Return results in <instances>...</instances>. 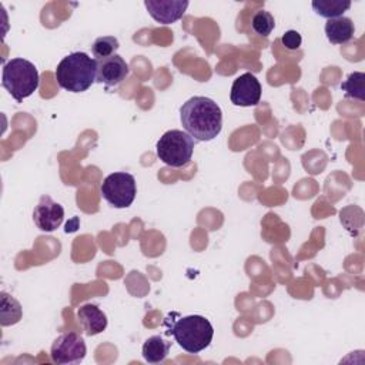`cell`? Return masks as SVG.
<instances>
[{
	"label": "cell",
	"instance_id": "1",
	"mask_svg": "<svg viewBox=\"0 0 365 365\" xmlns=\"http://www.w3.org/2000/svg\"><path fill=\"white\" fill-rule=\"evenodd\" d=\"M181 124L195 141H211L222 128V111L220 106L204 96L188 98L180 108Z\"/></svg>",
	"mask_w": 365,
	"mask_h": 365
},
{
	"label": "cell",
	"instance_id": "2",
	"mask_svg": "<svg viewBox=\"0 0 365 365\" xmlns=\"http://www.w3.org/2000/svg\"><path fill=\"white\" fill-rule=\"evenodd\" d=\"M177 319L173 318V314H170L164 324L167 325V335H173L175 342L187 352L190 354H198L207 346H210L212 336H214V328L211 322L202 317V315H185L180 317L178 312H175Z\"/></svg>",
	"mask_w": 365,
	"mask_h": 365
},
{
	"label": "cell",
	"instance_id": "3",
	"mask_svg": "<svg viewBox=\"0 0 365 365\" xmlns=\"http://www.w3.org/2000/svg\"><path fill=\"white\" fill-rule=\"evenodd\" d=\"M96 58L83 51H74L57 64L54 76L61 88L71 93H83L96 81Z\"/></svg>",
	"mask_w": 365,
	"mask_h": 365
},
{
	"label": "cell",
	"instance_id": "4",
	"mask_svg": "<svg viewBox=\"0 0 365 365\" xmlns=\"http://www.w3.org/2000/svg\"><path fill=\"white\" fill-rule=\"evenodd\" d=\"M38 83L40 76L31 61L16 57L3 64L1 86L17 103L30 97L37 90Z\"/></svg>",
	"mask_w": 365,
	"mask_h": 365
},
{
	"label": "cell",
	"instance_id": "5",
	"mask_svg": "<svg viewBox=\"0 0 365 365\" xmlns=\"http://www.w3.org/2000/svg\"><path fill=\"white\" fill-rule=\"evenodd\" d=\"M195 140L185 131L168 130L155 144L157 157L167 165L180 168L191 161Z\"/></svg>",
	"mask_w": 365,
	"mask_h": 365
},
{
	"label": "cell",
	"instance_id": "6",
	"mask_svg": "<svg viewBox=\"0 0 365 365\" xmlns=\"http://www.w3.org/2000/svg\"><path fill=\"white\" fill-rule=\"evenodd\" d=\"M100 191L103 198L114 208H127L137 194L135 178L124 171L113 173L104 178Z\"/></svg>",
	"mask_w": 365,
	"mask_h": 365
},
{
	"label": "cell",
	"instance_id": "7",
	"mask_svg": "<svg viewBox=\"0 0 365 365\" xmlns=\"http://www.w3.org/2000/svg\"><path fill=\"white\" fill-rule=\"evenodd\" d=\"M87 354V346L83 336L78 332L70 331L58 335L50 351L51 361L58 365L78 364L84 359Z\"/></svg>",
	"mask_w": 365,
	"mask_h": 365
},
{
	"label": "cell",
	"instance_id": "8",
	"mask_svg": "<svg viewBox=\"0 0 365 365\" xmlns=\"http://www.w3.org/2000/svg\"><path fill=\"white\" fill-rule=\"evenodd\" d=\"M262 88L258 78L251 73H244L234 80L231 86L230 100L234 106L252 107L259 103Z\"/></svg>",
	"mask_w": 365,
	"mask_h": 365
},
{
	"label": "cell",
	"instance_id": "9",
	"mask_svg": "<svg viewBox=\"0 0 365 365\" xmlns=\"http://www.w3.org/2000/svg\"><path fill=\"white\" fill-rule=\"evenodd\" d=\"M64 220V208L50 195H41L33 210V221L43 232H53Z\"/></svg>",
	"mask_w": 365,
	"mask_h": 365
},
{
	"label": "cell",
	"instance_id": "10",
	"mask_svg": "<svg viewBox=\"0 0 365 365\" xmlns=\"http://www.w3.org/2000/svg\"><path fill=\"white\" fill-rule=\"evenodd\" d=\"M96 81L106 84L107 87H115L120 83H123L130 71L128 64L118 54H113L106 58H98L96 60Z\"/></svg>",
	"mask_w": 365,
	"mask_h": 365
},
{
	"label": "cell",
	"instance_id": "11",
	"mask_svg": "<svg viewBox=\"0 0 365 365\" xmlns=\"http://www.w3.org/2000/svg\"><path fill=\"white\" fill-rule=\"evenodd\" d=\"M187 0H145L144 6L148 14L160 24H171L180 20L187 7Z\"/></svg>",
	"mask_w": 365,
	"mask_h": 365
},
{
	"label": "cell",
	"instance_id": "12",
	"mask_svg": "<svg viewBox=\"0 0 365 365\" xmlns=\"http://www.w3.org/2000/svg\"><path fill=\"white\" fill-rule=\"evenodd\" d=\"M77 319L90 336L101 334L107 328V317L96 304H84L77 309Z\"/></svg>",
	"mask_w": 365,
	"mask_h": 365
},
{
	"label": "cell",
	"instance_id": "13",
	"mask_svg": "<svg viewBox=\"0 0 365 365\" xmlns=\"http://www.w3.org/2000/svg\"><path fill=\"white\" fill-rule=\"evenodd\" d=\"M355 33V26L349 17H336L329 19L325 23V34L327 38L332 44H345L348 43Z\"/></svg>",
	"mask_w": 365,
	"mask_h": 365
},
{
	"label": "cell",
	"instance_id": "14",
	"mask_svg": "<svg viewBox=\"0 0 365 365\" xmlns=\"http://www.w3.org/2000/svg\"><path fill=\"white\" fill-rule=\"evenodd\" d=\"M171 342L165 341L161 335H153L143 344V358L148 364H160L170 354Z\"/></svg>",
	"mask_w": 365,
	"mask_h": 365
},
{
	"label": "cell",
	"instance_id": "15",
	"mask_svg": "<svg viewBox=\"0 0 365 365\" xmlns=\"http://www.w3.org/2000/svg\"><path fill=\"white\" fill-rule=\"evenodd\" d=\"M314 11L325 19H336L344 14L351 7L348 0H314L311 3Z\"/></svg>",
	"mask_w": 365,
	"mask_h": 365
},
{
	"label": "cell",
	"instance_id": "16",
	"mask_svg": "<svg viewBox=\"0 0 365 365\" xmlns=\"http://www.w3.org/2000/svg\"><path fill=\"white\" fill-rule=\"evenodd\" d=\"M1 308H0V315H1V325H14L20 321L21 318V305L19 304L17 299H14L11 295L7 292L1 291Z\"/></svg>",
	"mask_w": 365,
	"mask_h": 365
},
{
	"label": "cell",
	"instance_id": "17",
	"mask_svg": "<svg viewBox=\"0 0 365 365\" xmlns=\"http://www.w3.org/2000/svg\"><path fill=\"white\" fill-rule=\"evenodd\" d=\"M341 90L346 98L365 100V74L362 71L351 73L344 83H341Z\"/></svg>",
	"mask_w": 365,
	"mask_h": 365
},
{
	"label": "cell",
	"instance_id": "18",
	"mask_svg": "<svg viewBox=\"0 0 365 365\" xmlns=\"http://www.w3.org/2000/svg\"><path fill=\"white\" fill-rule=\"evenodd\" d=\"M118 47H120V43L114 36H103L94 40L91 46V51L96 60H98V58H106L115 54Z\"/></svg>",
	"mask_w": 365,
	"mask_h": 365
},
{
	"label": "cell",
	"instance_id": "19",
	"mask_svg": "<svg viewBox=\"0 0 365 365\" xmlns=\"http://www.w3.org/2000/svg\"><path fill=\"white\" fill-rule=\"evenodd\" d=\"M274 27H275V20H274V16L269 11L258 10V11H255L252 14V17H251V29L257 34L267 37V36L271 34Z\"/></svg>",
	"mask_w": 365,
	"mask_h": 365
},
{
	"label": "cell",
	"instance_id": "20",
	"mask_svg": "<svg viewBox=\"0 0 365 365\" xmlns=\"http://www.w3.org/2000/svg\"><path fill=\"white\" fill-rule=\"evenodd\" d=\"M281 41L288 50H297V48H299L302 38H301V34L297 30H288L281 37Z\"/></svg>",
	"mask_w": 365,
	"mask_h": 365
}]
</instances>
